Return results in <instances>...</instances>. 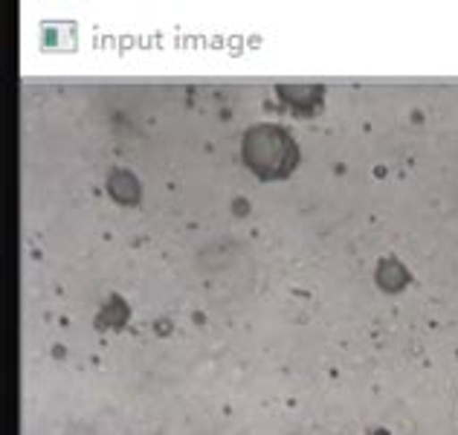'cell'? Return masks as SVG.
I'll use <instances>...</instances> for the list:
<instances>
[{
	"label": "cell",
	"instance_id": "obj_1",
	"mask_svg": "<svg viewBox=\"0 0 458 435\" xmlns=\"http://www.w3.org/2000/svg\"><path fill=\"white\" fill-rule=\"evenodd\" d=\"M244 160L256 168L259 175L273 177L284 175L296 160L293 142L276 125H259L244 137Z\"/></svg>",
	"mask_w": 458,
	"mask_h": 435
}]
</instances>
